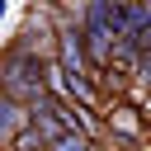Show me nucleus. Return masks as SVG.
Wrapping results in <instances>:
<instances>
[{"mask_svg": "<svg viewBox=\"0 0 151 151\" xmlns=\"http://www.w3.org/2000/svg\"><path fill=\"white\" fill-rule=\"evenodd\" d=\"M42 71H47V57L33 52V47H19L14 38L0 47V90L28 109V99L42 90Z\"/></svg>", "mask_w": 151, "mask_h": 151, "instance_id": "obj_1", "label": "nucleus"}, {"mask_svg": "<svg viewBox=\"0 0 151 151\" xmlns=\"http://www.w3.org/2000/svg\"><path fill=\"white\" fill-rule=\"evenodd\" d=\"M24 123H28V109H24V104H14V99L0 90V151L14 142V132H19Z\"/></svg>", "mask_w": 151, "mask_h": 151, "instance_id": "obj_2", "label": "nucleus"}, {"mask_svg": "<svg viewBox=\"0 0 151 151\" xmlns=\"http://www.w3.org/2000/svg\"><path fill=\"white\" fill-rule=\"evenodd\" d=\"M5 151H42V146H19V142H9Z\"/></svg>", "mask_w": 151, "mask_h": 151, "instance_id": "obj_3", "label": "nucleus"}, {"mask_svg": "<svg viewBox=\"0 0 151 151\" xmlns=\"http://www.w3.org/2000/svg\"><path fill=\"white\" fill-rule=\"evenodd\" d=\"M5 14H9V0H0V19H5Z\"/></svg>", "mask_w": 151, "mask_h": 151, "instance_id": "obj_4", "label": "nucleus"}]
</instances>
